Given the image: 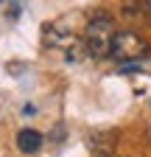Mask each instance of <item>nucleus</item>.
Wrapping results in <instances>:
<instances>
[{"label":"nucleus","instance_id":"nucleus-1","mask_svg":"<svg viewBox=\"0 0 151 157\" xmlns=\"http://www.w3.org/2000/svg\"><path fill=\"white\" fill-rule=\"evenodd\" d=\"M115 36H118V28H115V20L109 14H95L84 25V45H87V53L92 59H109L112 56V45H115Z\"/></svg>","mask_w":151,"mask_h":157},{"label":"nucleus","instance_id":"nucleus-2","mask_svg":"<svg viewBox=\"0 0 151 157\" xmlns=\"http://www.w3.org/2000/svg\"><path fill=\"white\" fill-rule=\"evenodd\" d=\"M148 53H151V45L140 34H134V31H118L109 59H115V62H120V65H140L143 59H148Z\"/></svg>","mask_w":151,"mask_h":157},{"label":"nucleus","instance_id":"nucleus-3","mask_svg":"<svg viewBox=\"0 0 151 157\" xmlns=\"http://www.w3.org/2000/svg\"><path fill=\"white\" fill-rule=\"evenodd\" d=\"M42 135L36 132V129H20L17 132V149H20L23 154H34V151H39L42 149Z\"/></svg>","mask_w":151,"mask_h":157},{"label":"nucleus","instance_id":"nucleus-4","mask_svg":"<svg viewBox=\"0 0 151 157\" xmlns=\"http://www.w3.org/2000/svg\"><path fill=\"white\" fill-rule=\"evenodd\" d=\"M140 6H143V9H145V11L151 14V0H140Z\"/></svg>","mask_w":151,"mask_h":157},{"label":"nucleus","instance_id":"nucleus-5","mask_svg":"<svg viewBox=\"0 0 151 157\" xmlns=\"http://www.w3.org/2000/svg\"><path fill=\"white\" fill-rule=\"evenodd\" d=\"M104 157H109V154H104Z\"/></svg>","mask_w":151,"mask_h":157}]
</instances>
